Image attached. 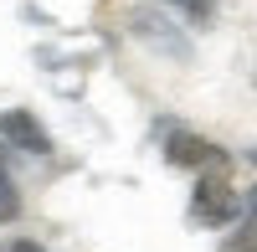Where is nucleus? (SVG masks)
<instances>
[{
  "label": "nucleus",
  "instance_id": "39448f33",
  "mask_svg": "<svg viewBox=\"0 0 257 252\" xmlns=\"http://www.w3.org/2000/svg\"><path fill=\"white\" fill-rule=\"evenodd\" d=\"M226 252H257V221L252 216H242V232L226 242Z\"/></svg>",
  "mask_w": 257,
  "mask_h": 252
},
{
  "label": "nucleus",
  "instance_id": "6e6552de",
  "mask_svg": "<svg viewBox=\"0 0 257 252\" xmlns=\"http://www.w3.org/2000/svg\"><path fill=\"white\" fill-rule=\"evenodd\" d=\"M242 216H252V221H257V185H252V191L242 196Z\"/></svg>",
  "mask_w": 257,
  "mask_h": 252
},
{
  "label": "nucleus",
  "instance_id": "0eeeda50",
  "mask_svg": "<svg viewBox=\"0 0 257 252\" xmlns=\"http://www.w3.org/2000/svg\"><path fill=\"white\" fill-rule=\"evenodd\" d=\"M0 252H47V247H41V242H31V237H16V242H6Z\"/></svg>",
  "mask_w": 257,
  "mask_h": 252
},
{
  "label": "nucleus",
  "instance_id": "20e7f679",
  "mask_svg": "<svg viewBox=\"0 0 257 252\" xmlns=\"http://www.w3.org/2000/svg\"><path fill=\"white\" fill-rule=\"evenodd\" d=\"M16 211H21V191H16V180L6 170V160H0V221H11Z\"/></svg>",
  "mask_w": 257,
  "mask_h": 252
},
{
  "label": "nucleus",
  "instance_id": "1a4fd4ad",
  "mask_svg": "<svg viewBox=\"0 0 257 252\" xmlns=\"http://www.w3.org/2000/svg\"><path fill=\"white\" fill-rule=\"evenodd\" d=\"M252 160H257V155H252Z\"/></svg>",
  "mask_w": 257,
  "mask_h": 252
},
{
  "label": "nucleus",
  "instance_id": "f257e3e1",
  "mask_svg": "<svg viewBox=\"0 0 257 252\" xmlns=\"http://www.w3.org/2000/svg\"><path fill=\"white\" fill-rule=\"evenodd\" d=\"M190 211H196V221H206V226H231L242 216V191L226 180V170H201L196 196H190Z\"/></svg>",
  "mask_w": 257,
  "mask_h": 252
},
{
  "label": "nucleus",
  "instance_id": "423d86ee",
  "mask_svg": "<svg viewBox=\"0 0 257 252\" xmlns=\"http://www.w3.org/2000/svg\"><path fill=\"white\" fill-rule=\"evenodd\" d=\"M165 6H180L185 16H196V21H211V16H216V0H165Z\"/></svg>",
  "mask_w": 257,
  "mask_h": 252
},
{
  "label": "nucleus",
  "instance_id": "7ed1b4c3",
  "mask_svg": "<svg viewBox=\"0 0 257 252\" xmlns=\"http://www.w3.org/2000/svg\"><path fill=\"white\" fill-rule=\"evenodd\" d=\"M0 139L16 144V150H26V155H52V134L36 123V113L26 108H11V113H0Z\"/></svg>",
  "mask_w": 257,
  "mask_h": 252
},
{
  "label": "nucleus",
  "instance_id": "f03ea898",
  "mask_svg": "<svg viewBox=\"0 0 257 252\" xmlns=\"http://www.w3.org/2000/svg\"><path fill=\"white\" fill-rule=\"evenodd\" d=\"M165 160L180 165V170H226V155L211 139L190 134V129H175V134L165 139Z\"/></svg>",
  "mask_w": 257,
  "mask_h": 252
}]
</instances>
